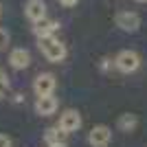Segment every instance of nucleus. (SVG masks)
Here are the masks:
<instances>
[{"label": "nucleus", "mask_w": 147, "mask_h": 147, "mask_svg": "<svg viewBox=\"0 0 147 147\" xmlns=\"http://www.w3.org/2000/svg\"><path fill=\"white\" fill-rule=\"evenodd\" d=\"M37 46H40L42 55L46 57L49 61L59 64V61H64V57H66V44L59 42L55 35H51V37H40V40H37Z\"/></svg>", "instance_id": "nucleus-1"}, {"label": "nucleus", "mask_w": 147, "mask_h": 147, "mask_svg": "<svg viewBox=\"0 0 147 147\" xmlns=\"http://www.w3.org/2000/svg\"><path fill=\"white\" fill-rule=\"evenodd\" d=\"M114 66H117L121 73L129 75V73H134L136 68L141 66V57H138V53H136V51L125 49V51H121V53L117 55V59H114Z\"/></svg>", "instance_id": "nucleus-2"}, {"label": "nucleus", "mask_w": 147, "mask_h": 147, "mask_svg": "<svg viewBox=\"0 0 147 147\" xmlns=\"http://www.w3.org/2000/svg\"><path fill=\"white\" fill-rule=\"evenodd\" d=\"M55 86H57V79H55V75H51V73L37 75L35 81H33V90H35L37 97H51L55 92Z\"/></svg>", "instance_id": "nucleus-3"}, {"label": "nucleus", "mask_w": 147, "mask_h": 147, "mask_svg": "<svg viewBox=\"0 0 147 147\" xmlns=\"http://www.w3.org/2000/svg\"><path fill=\"white\" fill-rule=\"evenodd\" d=\"M114 22H117V26L121 31H127V33H134V31H138V26H141V18H138V13H134V11L117 13Z\"/></svg>", "instance_id": "nucleus-4"}, {"label": "nucleus", "mask_w": 147, "mask_h": 147, "mask_svg": "<svg viewBox=\"0 0 147 147\" xmlns=\"http://www.w3.org/2000/svg\"><path fill=\"white\" fill-rule=\"evenodd\" d=\"M57 127L64 132V134H70V132H77L81 127V117L77 110H66L64 114L59 117V123H57Z\"/></svg>", "instance_id": "nucleus-5"}, {"label": "nucleus", "mask_w": 147, "mask_h": 147, "mask_svg": "<svg viewBox=\"0 0 147 147\" xmlns=\"http://www.w3.org/2000/svg\"><path fill=\"white\" fill-rule=\"evenodd\" d=\"M110 138H112V129L108 125H94L88 134V143L92 147H105L110 143Z\"/></svg>", "instance_id": "nucleus-6"}, {"label": "nucleus", "mask_w": 147, "mask_h": 147, "mask_svg": "<svg viewBox=\"0 0 147 147\" xmlns=\"http://www.w3.org/2000/svg\"><path fill=\"white\" fill-rule=\"evenodd\" d=\"M24 16L31 22H37V20L46 18V2L44 0H29L24 5Z\"/></svg>", "instance_id": "nucleus-7"}, {"label": "nucleus", "mask_w": 147, "mask_h": 147, "mask_svg": "<svg viewBox=\"0 0 147 147\" xmlns=\"http://www.w3.org/2000/svg\"><path fill=\"white\" fill-rule=\"evenodd\" d=\"M57 29H59V22L49 20V18H42V20H37V22H33V33L37 35V40H40V37H51V35H55Z\"/></svg>", "instance_id": "nucleus-8"}, {"label": "nucleus", "mask_w": 147, "mask_h": 147, "mask_svg": "<svg viewBox=\"0 0 147 147\" xmlns=\"http://www.w3.org/2000/svg\"><path fill=\"white\" fill-rule=\"evenodd\" d=\"M9 64H11L16 70H24V68H29L31 64V53L26 49H13L11 53H9Z\"/></svg>", "instance_id": "nucleus-9"}, {"label": "nucleus", "mask_w": 147, "mask_h": 147, "mask_svg": "<svg viewBox=\"0 0 147 147\" xmlns=\"http://www.w3.org/2000/svg\"><path fill=\"white\" fill-rule=\"evenodd\" d=\"M57 110V99L51 94V97H37L35 101V112L40 117H51V114H55Z\"/></svg>", "instance_id": "nucleus-10"}, {"label": "nucleus", "mask_w": 147, "mask_h": 147, "mask_svg": "<svg viewBox=\"0 0 147 147\" xmlns=\"http://www.w3.org/2000/svg\"><path fill=\"white\" fill-rule=\"evenodd\" d=\"M64 132H61L59 127H51V129H46V134H44V141L49 143V147L51 145H61L64 143Z\"/></svg>", "instance_id": "nucleus-11"}, {"label": "nucleus", "mask_w": 147, "mask_h": 147, "mask_svg": "<svg viewBox=\"0 0 147 147\" xmlns=\"http://www.w3.org/2000/svg\"><path fill=\"white\" fill-rule=\"evenodd\" d=\"M119 127H121L123 132H132V129L136 127V117H134V114H121V119H119Z\"/></svg>", "instance_id": "nucleus-12"}, {"label": "nucleus", "mask_w": 147, "mask_h": 147, "mask_svg": "<svg viewBox=\"0 0 147 147\" xmlns=\"http://www.w3.org/2000/svg\"><path fill=\"white\" fill-rule=\"evenodd\" d=\"M9 40H11V37H9V31L0 26V51H5L7 46H9Z\"/></svg>", "instance_id": "nucleus-13"}, {"label": "nucleus", "mask_w": 147, "mask_h": 147, "mask_svg": "<svg viewBox=\"0 0 147 147\" xmlns=\"http://www.w3.org/2000/svg\"><path fill=\"white\" fill-rule=\"evenodd\" d=\"M9 90V77L5 75V70H0V97Z\"/></svg>", "instance_id": "nucleus-14"}, {"label": "nucleus", "mask_w": 147, "mask_h": 147, "mask_svg": "<svg viewBox=\"0 0 147 147\" xmlns=\"http://www.w3.org/2000/svg\"><path fill=\"white\" fill-rule=\"evenodd\" d=\"M0 147H11V138L7 134H0Z\"/></svg>", "instance_id": "nucleus-15"}, {"label": "nucleus", "mask_w": 147, "mask_h": 147, "mask_svg": "<svg viewBox=\"0 0 147 147\" xmlns=\"http://www.w3.org/2000/svg\"><path fill=\"white\" fill-rule=\"evenodd\" d=\"M77 2H79V0H59V5H61V7H75Z\"/></svg>", "instance_id": "nucleus-16"}, {"label": "nucleus", "mask_w": 147, "mask_h": 147, "mask_svg": "<svg viewBox=\"0 0 147 147\" xmlns=\"http://www.w3.org/2000/svg\"><path fill=\"white\" fill-rule=\"evenodd\" d=\"M51 147H66V143H61V145H51Z\"/></svg>", "instance_id": "nucleus-17"}, {"label": "nucleus", "mask_w": 147, "mask_h": 147, "mask_svg": "<svg viewBox=\"0 0 147 147\" xmlns=\"http://www.w3.org/2000/svg\"><path fill=\"white\" fill-rule=\"evenodd\" d=\"M136 2H147V0H136Z\"/></svg>", "instance_id": "nucleus-18"}, {"label": "nucleus", "mask_w": 147, "mask_h": 147, "mask_svg": "<svg viewBox=\"0 0 147 147\" xmlns=\"http://www.w3.org/2000/svg\"><path fill=\"white\" fill-rule=\"evenodd\" d=\"M0 16H2V5H0Z\"/></svg>", "instance_id": "nucleus-19"}]
</instances>
